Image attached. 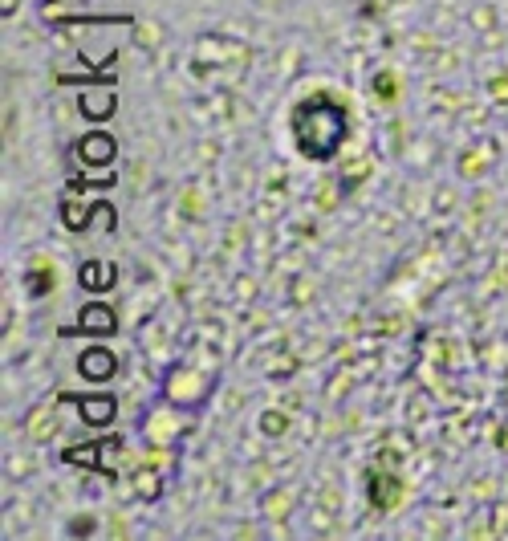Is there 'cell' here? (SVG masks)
Returning <instances> with one entry per match:
<instances>
[{"mask_svg":"<svg viewBox=\"0 0 508 541\" xmlns=\"http://www.w3.org/2000/svg\"><path fill=\"white\" fill-rule=\"evenodd\" d=\"M82 371H86L90 379H106V375L114 371V354H106V350H90V354H82Z\"/></svg>","mask_w":508,"mask_h":541,"instance_id":"cell-1","label":"cell"},{"mask_svg":"<svg viewBox=\"0 0 508 541\" xmlns=\"http://www.w3.org/2000/svg\"><path fill=\"white\" fill-rule=\"evenodd\" d=\"M395 489H399L395 480H383V476H378V480H370V501L378 497V505H387V509H391V505L399 501V493H395Z\"/></svg>","mask_w":508,"mask_h":541,"instance_id":"cell-2","label":"cell"},{"mask_svg":"<svg viewBox=\"0 0 508 541\" xmlns=\"http://www.w3.org/2000/svg\"><path fill=\"white\" fill-rule=\"evenodd\" d=\"M82 322H86V330H114V314H110V310H102V306L86 310V314H82Z\"/></svg>","mask_w":508,"mask_h":541,"instance_id":"cell-3","label":"cell"}]
</instances>
